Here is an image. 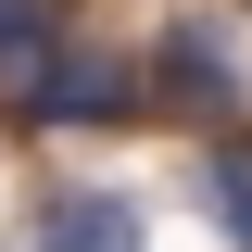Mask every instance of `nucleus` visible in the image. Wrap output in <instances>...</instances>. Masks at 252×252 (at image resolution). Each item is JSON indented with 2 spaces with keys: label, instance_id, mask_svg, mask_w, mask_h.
Returning a JSON list of instances; mask_svg holds the SVG:
<instances>
[{
  "label": "nucleus",
  "instance_id": "nucleus-1",
  "mask_svg": "<svg viewBox=\"0 0 252 252\" xmlns=\"http://www.w3.org/2000/svg\"><path fill=\"white\" fill-rule=\"evenodd\" d=\"M13 114H26V126H139V114H152V76H139L126 51L51 38L38 63H13Z\"/></svg>",
  "mask_w": 252,
  "mask_h": 252
},
{
  "label": "nucleus",
  "instance_id": "nucleus-2",
  "mask_svg": "<svg viewBox=\"0 0 252 252\" xmlns=\"http://www.w3.org/2000/svg\"><path fill=\"white\" fill-rule=\"evenodd\" d=\"M139 76H152V101H189V114H240V38L202 26V13H177V26H152V51H139Z\"/></svg>",
  "mask_w": 252,
  "mask_h": 252
},
{
  "label": "nucleus",
  "instance_id": "nucleus-3",
  "mask_svg": "<svg viewBox=\"0 0 252 252\" xmlns=\"http://www.w3.org/2000/svg\"><path fill=\"white\" fill-rule=\"evenodd\" d=\"M26 252H152V227H139L126 189H51L38 227H26Z\"/></svg>",
  "mask_w": 252,
  "mask_h": 252
},
{
  "label": "nucleus",
  "instance_id": "nucleus-4",
  "mask_svg": "<svg viewBox=\"0 0 252 252\" xmlns=\"http://www.w3.org/2000/svg\"><path fill=\"white\" fill-rule=\"evenodd\" d=\"M202 202H215V227L252 252V139H215V152H202Z\"/></svg>",
  "mask_w": 252,
  "mask_h": 252
},
{
  "label": "nucleus",
  "instance_id": "nucleus-5",
  "mask_svg": "<svg viewBox=\"0 0 252 252\" xmlns=\"http://www.w3.org/2000/svg\"><path fill=\"white\" fill-rule=\"evenodd\" d=\"M51 0H0V76H13V63H38V51H51Z\"/></svg>",
  "mask_w": 252,
  "mask_h": 252
}]
</instances>
